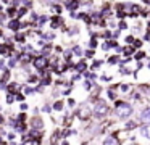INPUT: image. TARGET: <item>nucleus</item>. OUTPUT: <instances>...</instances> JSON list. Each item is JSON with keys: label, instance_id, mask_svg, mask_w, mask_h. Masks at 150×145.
<instances>
[{"label": "nucleus", "instance_id": "f257e3e1", "mask_svg": "<svg viewBox=\"0 0 150 145\" xmlns=\"http://www.w3.org/2000/svg\"><path fill=\"white\" fill-rule=\"evenodd\" d=\"M116 116L121 119L127 118V116H131V113H132V106L129 105V103H124V102H118L116 103Z\"/></svg>", "mask_w": 150, "mask_h": 145}, {"label": "nucleus", "instance_id": "f03ea898", "mask_svg": "<svg viewBox=\"0 0 150 145\" xmlns=\"http://www.w3.org/2000/svg\"><path fill=\"white\" fill-rule=\"evenodd\" d=\"M107 113H108V105L103 102V100H98V102L95 103V106H94V115L97 116V118H103Z\"/></svg>", "mask_w": 150, "mask_h": 145}, {"label": "nucleus", "instance_id": "7ed1b4c3", "mask_svg": "<svg viewBox=\"0 0 150 145\" xmlns=\"http://www.w3.org/2000/svg\"><path fill=\"white\" fill-rule=\"evenodd\" d=\"M78 116L81 119H87L89 116H91V108H89L87 105H82L81 108H79V111H78Z\"/></svg>", "mask_w": 150, "mask_h": 145}, {"label": "nucleus", "instance_id": "20e7f679", "mask_svg": "<svg viewBox=\"0 0 150 145\" xmlns=\"http://www.w3.org/2000/svg\"><path fill=\"white\" fill-rule=\"evenodd\" d=\"M47 63H49V61H47L45 57H37L36 60H34V66H36L37 69H44V68L47 66Z\"/></svg>", "mask_w": 150, "mask_h": 145}, {"label": "nucleus", "instance_id": "39448f33", "mask_svg": "<svg viewBox=\"0 0 150 145\" xmlns=\"http://www.w3.org/2000/svg\"><path fill=\"white\" fill-rule=\"evenodd\" d=\"M140 121L144 122V124H150V108L144 110L142 115H140Z\"/></svg>", "mask_w": 150, "mask_h": 145}, {"label": "nucleus", "instance_id": "423d86ee", "mask_svg": "<svg viewBox=\"0 0 150 145\" xmlns=\"http://www.w3.org/2000/svg\"><path fill=\"white\" fill-rule=\"evenodd\" d=\"M8 28H10L11 29V31H15V32H16V31H20V28H21V24H20V19H11V21L10 23H8Z\"/></svg>", "mask_w": 150, "mask_h": 145}, {"label": "nucleus", "instance_id": "0eeeda50", "mask_svg": "<svg viewBox=\"0 0 150 145\" xmlns=\"http://www.w3.org/2000/svg\"><path fill=\"white\" fill-rule=\"evenodd\" d=\"M103 145H120V142H118L116 137H113V135H110V137H107L103 140Z\"/></svg>", "mask_w": 150, "mask_h": 145}, {"label": "nucleus", "instance_id": "6e6552de", "mask_svg": "<svg viewBox=\"0 0 150 145\" xmlns=\"http://www.w3.org/2000/svg\"><path fill=\"white\" fill-rule=\"evenodd\" d=\"M60 24H62V18H58V16H55V18L52 19V23H50V28H52V29H57Z\"/></svg>", "mask_w": 150, "mask_h": 145}, {"label": "nucleus", "instance_id": "1a4fd4ad", "mask_svg": "<svg viewBox=\"0 0 150 145\" xmlns=\"http://www.w3.org/2000/svg\"><path fill=\"white\" fill-rule=\"evenodd\" d=\"M11 52V47L8 45H0V55H8Z\"/></svg>", "mask_w": 150, "mask_h": 145}, {"label": "nucleus", "instance_id": "9d476101", "mask_svg": "<svg viewBox=\"0 0 150 145\" xmlns=\"http://www.w3.org/2000/svg\"><path fill=\"white\" fill-rule=\"evenodd\" d=\"M142 134H144V137L150 139V124H145L142 127Z\"/></svg>", "mask_w": 150, "mask_h": 145}, {"label": "nucleus", "instance_id": "9b49d317", "mask_svg": "<svg viewBox=\"0 0 150 145\" xmlns=\"http://www.w3.org/2000/svg\"><path fill=\"white\" fill-rule=\"evenodd\" d=\"M18 89H20L18 84H10V86H8V92H10V93H16Z\"/></svg>", "mask_w": 150, "mask_h": 145}, {"label": "nucleus", "instance_id": "f8f14e48", "mask_svg": "<svg viewBox=\"0 0 150 145\" xmlns=\"http://www.w3.org/2000/svg\"><path fill=\"white\" fill-rule=\"evenodd\" d=\"M42 37L45 39V40H53V39H55V34H53V32H45V34H42Z\"/></svg>", "mask_w": 150, "mask_h": 145}, {"label": "nucleus", "instance_id": "ddd939ff", "mask_svg": "<svg viewBox=\"0 0 150 145\" xmlns=\"http://www.w3.org/2000/svg\"><path fill=\"white\" fill-rule=\"evenodd\" d=\"M26 13H28V8H26V6H23V8H20V10H18V15H16V18L20 19L21 16H24Z\"/></svg>", "mask_w": 150, "mask_h": 145}, {"label": "nucleus", "instance_id": "4468645a", "mask_svg": "<svg viewBox=\"0 0 150 145\" xmlns=\"http://www.w3.org/2000/svg\"><path fill=\"white\" fill-rule=\"evenodd\" d=\"M53 110H55V111H62V110H63V103H62V102H55Z\"/></svg>", "mask_w": 150, "mask_h": 145}, {"label": "nucleus", "instance_id": "2eb2a0df", "mask_svg": "<svg viewBox=\"0 0 150 145\" xmlns=\"http://www.w3.org/2000/svg\"><path fill=\"white\" fill-rule=\"evenodd\" d=\"M7 13H8V16H15V13H16V8H15V6H10Z\"/></svg>", "mask_w": 150, "mask_h": 145}, {"label": "nucleus", "instance_id": "dca6fc26", "mask_svg": "<svg viewBox=\"0 0 150 145\" xmlns=\"http://www.w3.org/2000/svg\"><path fill=\"white\" fill-rule=\"evenodd\" d=\"M73 52H74V55H78V57H81V55H82L81 47H74V48H73Z\"/></svg>", "mask_w": 150, "mask_h": 145}, {"label": "nucleus", "instance_id": "f3484780", "mask_svg": "<svg viewBox=\"0 0 150 145\" xmlns=\"http://www.w3.org/2000/svg\"><path fill=\"white\" fill-rule=\"evenodd\" d=\"M15 39H16L18 42H24V39H26V35H24V34H16V37H15Z\"/></svg>", "mask_w": 150, "mask_h": 145}, {"label": "nucleus", "instance_id": "a211bd4d", "mask_svg": "<svg viewBox=\"0 0 150 145\" xmlns=\"http://www.w3.org/2000/svg\"><path fill=\"white\" fill-rule=\"evenodd\" d=\"M76 69H78V71H84V69H86V63H82V61H81V63H78Z\"/></svg>", "mask_w": 150, "mask_h": 145}, {"label": "nucleus", "instance_id": "6ab92c4d", "mask_svg": "<svg viewBox=\"0 0 150 145\" xmlns=\"http://www.w3.org/2000/svg\"><path fill=\"white\" fill-rule=\"evenodd\" d=\"M8 66H10V68H15V66H16V58H11V60L8 61Z\"/></svg>", "mask_w": 150, "mask_h": 145}, {"label": "nucleus", "instance_id": "aec40b11", "mask_svg": "<svg viewBox=\"0 0 150 145\" xmlns=\"http://www.w3.org/2000/svg\"><path fill=\"white\" fill-rule=\"evenodd\" d=\"M52 11H55V13H57V15H58V13H60V11H62V8H60V6H58V5H55V6H52Z\"/></svg>", "mask_w": 150, "mask_h": 145}, {"label": "nucleus", "instance_id": "412c9836", "mask_svg": "<svg viewBox=\"0 0 150 145\" xmlns=\"http://www.w3.org/2000/svg\"><path fill=\"white\" fill-rule=\"evenodd\" d=\"M13 100H15V97H13V95H11V93H10V95L7 97V102H8V103H13Z\"/></svg>", "mask_w": 150, "mask_h": 145}, {"label": "nucleus", "instance_id": "4be33fe9", "mask_svg": "<svg viewBox=\"0 0 150 145\" xmlns=\"http://www.w3.org/2000/svg\"><path fill=\"white\" fill-rule=\"evenodd\" d=\"M124 53H126V55H131V53H132V48H124Z\"/></svg>", "mask_w": 150, "mask_h": 145}, {"label": "nucleus", "instance_id": "5701e85b", "mask_svg": "<svg viewBox=\"0 0 150 145\" xmlns=\"http://www.w3.org/2000/svg\"><path fill=\"white\" fill-rule=\"evenodd\" d=\"M33 92V89H31V87H24V93H31Z\"/></svg>", "mask_w": 150, "mask_h": 145}, {"label": "nucleus", "instance_id": "b1692460", "mask_svg": "<svg viewBox=\"0 0 150 145\" xmlns=\"http://www.w3.org/2000/svg\"><path fill=\"white\" fill-rule=\"evenodd\" d=\"M36 81H37L36 76H29V82H36Z\"/></svg>", "mask_w": 150, "mask_h": 145}, {"label": "nucleus", "instance_id": "393cba45", "mask_svg": "<svg viewBox=\"0 0 150 145\" xmlns=\"http://www.w3.org/2000/svg\"><path fill=\"white\" fill-rule=\"evenodd\" d=\"M21 110H23V111H26V110H28V105H26V103H21Z\"/></svg>", "mask_w": 150, "mask_h": 145}, {"label": "nucleus", "instance_id": "a878e982", "mask_svg": "<svg viewBox=\"0 0 150 145\" xmlns=\"http://www.w3.org/2000/svg\"><path fill=\"white\" fill-rule=\"evenodd\" d=\"M127 89H129V86H121V90H123V92H127Z\"/></svg>", "mask_w": 150, "mask_h": 145}, {"label": "nucleus", "instance_id": "bb28decb", "mask_svg": "<svg viewBox=\"0 0 150 145\" xmlns=\"http://www.w3.org/2000/svg\"><path fill=\"white\" fill-rule=\"evenodd\" d=\"M118 61V58L116 57H113V58H110V63H116Z\"/></svg>", "mask_w": 150, "mask_h": 145}, {"label": "nucleus", "instance_id": "cd10ccee", "mask_svg": "<svg viewBox=\"0 0 150 145\" xmlns=\"http://www.w3.org/2000/svg\"><path fill=\"white\" fill-rule=\"evenodd\" d=\"M4 68H5V61L2 60V61H0V69H4Z\"/></svg>", "mask_w": 150, "mask_h": 145}, {"label": "nucleus", "instance_id": "c85d7f7f", "mask_svg": "<svg viewBox=\"0 0 150 145\" xmlns=\"http://www.w3.org/2000/svg\"><path fill=\"white\" fill-rule=\"evenodd\" d=\"M86 55H87V57H92V55H94V52H92V50H87V53H86Z\"/></svg>", "mask_w": 150, "mask_h": 145}, {"label": "nucleus", "instance_id": "c756f323", "mask_svg": "<svg viewBox=\"0 0 150 145\" xmlns=\"http://www.w3.org/2000/svg\"><path fill=\"white\" fill-rule=\"evenodd\" d=\"M23 98H24V97L21 95V93H18V95H16V100H23Z\"/></svg>", "mask_w": 150, "mask_h": 145}, {"label": "nucleus", "instance_id": "7c9ffc66", "mask_svg": "<svg viewBox=\"0 0 150 145\" xmlns=\"http://www.w3.org/2000/svg\"><path fill=\"white\" fill-rule=\"evenodd\" d=\"M0 122H4V116L0 115Z\"/></svg>", "mask_w": 150, "mask_h": 145}, {"label": "nucleus", "instance_id": "2f4dec72", "mask_svg": "<svg viewBox=\"0 0 150 145\" xmlns=\"http://www.w3.org/2000/svg\"><path fill=\"white\" fill-rule=\"evenodd\" d=\"M144 2H145V3H150V0H144Z\"/></svg>", "mask_w": 150, "mask_h": 145}, {"label": "nucleus", "instance_id": "473e14b6", "mask_svg": "<svg viewBox=\"0 0 150 145\" xmlns=\"http://www.w3.org/2000/svg\"><path fill=\"white\" fill-rule=\"evenodd\" d=\"M0 35H2V29H0Z\"/></svg>", "mask_w": 150, "mask_h": 145}, {"label": "nucleus", "instance_id": "72a5a7b5", "mask_svg": "<svg viewBox=\"0 0 150 145\" xmlns=\"http://www.w3.org/2000/svg\"><path fill=\"white\" fill-rule=\"evenodd\" d=\"M129 145H136V144H129Z\"/></svg>", "mask_w": 150, "mask_h": 145}, {"label": "nucleus", "instance_id": "f704fd0d", "mask_svg": "<svg viewBox=\"0 0 150 145\" xmlns=\"http://www.w3.org/2000/svg\"><path fill=\"white\" fill-rule=\"evenodd\" d=\"M0 144H2V139H0Z\"/></svg>", "mask_w": 150, "mask_h": 145}]
</instances>
